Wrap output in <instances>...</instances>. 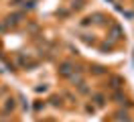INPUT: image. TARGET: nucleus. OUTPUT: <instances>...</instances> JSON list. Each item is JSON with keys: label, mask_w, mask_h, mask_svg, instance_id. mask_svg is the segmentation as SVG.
<instances>
[{"label": "nucleus", "mask_w": 134, "mask_h": 122, "mask_svg": "<svg viewBox=\"0 0 134 122\" xmlns=\"http://www.w3.org/2000/svg\"><path fill=\"white\" fill-rule=\"evenodd\" d=\"M116 122H130V116L126 112H116Z\"/></svg>", "instance_id": "nucleus-8"}, {"label": "nucleus", "mask_w": 134, "mask_h": 122, "mask_svg": "<svg viewBox=\"0 0 134 122\" xmlns=\"http://www.w3.org/2000/svg\"><path fill=\"white\" fill-rule=\"evenodd\" d=\"M71 6L75 8V10H79V8L83 6V0H73V4H71Z\"/></svg>", "instance_id": "nucleus-11"}, {"label": "nucleus", "mask_w": 134, "mask_h": 122, "mask_svg": "<svg viewBox=\"0 0 134 122\" xmlns=\"http://www.w3.org/2000/svg\"><path fill=\"white\" fill-rule=\"evenodd\" d=\"M108 37L116 43V41H120L122 37H124V29H122L120 24H116V23H110V35Z\"/></svg>", "instance_id": "nucleus-2"}, {"label": "nucleus", "mask_w": 134, "mask_h": 122, "mask_svg": "<svg viewBox=\"0 0 134 122\" xmlns=\"http://www.w3.org/2000/svg\"><path fill=\"white\" fill-rule=\"evenodd\" d=\"M112 98H114V100H118L120 104H124V102H126V100H124V96H122L120 92H114V94H112Z\"/></svg>", "instance_id": "nucleus-10"}, {"label": "nucleus", "mask_w": 134, "mask_h": 122, "mask_svg": "<svg viewBox=\"0 0 134 122\" xmlns=\"http://www.w3.org/2000/svg\"><path fill=\"white\" fill-rule=\"evenodd\" d=\"M51 104H53V106H61V98H53Z\"/></svg>", "instance_id": "nucleus-13"}, {"label": "nucleus", "mask_w": 134, "mask_h": 122, "mask_svg": "<svg viewBox=\"0 0 134 122\" xmlns=\"http://www.w3.org/2000/svg\"><path fill=\"white\" fill-rule=\"evenodd\" d=\"M90 71H92L93 75H104V73H106V69H104L102 65H92V67H90Z\"/></svg>", "instance_id": "nucleus-6"}, {"label": "nucleus", "mask_w": 134, "mask_h": 122, "mask_svg": "<svg viewBox=\"0 0 134 122\" xmlns=\"http://www.w3.org/2000/svg\"><path fill=\"white\" fill-rule=\"evenodd\" d=\"M23 18H25V12H14V14H10L6 18V26H16Z\"/></svg>", "instance_id": "nucleus-4"}, {"label": "nucleus", "mask_w": 134, "mask_h": 122, "mask_svg": "<svg viewBox=\"0 0 134 122\" xmlns=\"http://www.w3.org/2000/svg\"><path fill=\"white\" fill-rule=\"evenodd\" d=\"M112 89H120V88H124V77H120V75H112L110 77V83H108Z\"/></svg>", "instance_id": "nucleus-5"}, {"label": "nucleus", "mask_w": 134, "mask_h": 122, "mask_svg": "<svg viewBox=\"0 0 134 122\" xmlns=\"http://www.w3.org/2000/svg\"><path fill=\"white\" fill-rule=\"evenodd\" d=\"M4 29H6V24H2V23H0V33L4 31Z\"/></svg>", "instance_id": "nucleus-14"}, {"label": "nucleus", "mask_w": 134, "mask_h": 122, "mask_svg": "<svg viewBox=\"0 0 134 122\" xmlns=\"http://www.w3.org/2000/svg\"><path fill=\"white\" fill-rule=\"evenodd\" d=\"M81 41H83V43H87V45H92V43H93V37L90 39V35H81Z\"/></svg>", "instance_id": "nucleus-12"}, {"label": "nucleus", "mask_w": 134, "mask_h": 122, "mask_svg": "<svg viewBox=\"0 0 134 122\" xmlns=\"http://www.w3.org/2000/svg\"><path fill=\"white\" fill-rule=\"evenodd\" d=\"M93 18H96V23H100V24H106V20L110 23V18H106L102 12H96V14H93Z\"/></svg>", "instance_id": "nucleus-9"}, {"label": "nucleus", "mask_w": 134, "mask_h": 122, "mask_svg": "<svg viewBox=\"0 0 134 122\" xmlns=\"http://www.w3.org/2000/svg\"><path fill=\"white\" fill-rule=\"evenodd\" d=\"M0 49H2V43H0Z\"/></svg>", "instance_id": "nucleus-15"}, {"label": "nucleus", "mask_w": 134, "mask_h": 122, "mask_svg": "<svg viewBox=\"0 0 134 122\" xmlns=\"http://www.w3.org/2000/svg\"><path fill=\"white\" fill-rule=\"evenodd\" d=\"M73 73H75V65L71 63V61H61V63H59V75L71 77Z\"/></svg>", "instance_id": "nucleus-1"}, {"label": "nucleus", "mask_w": 134, "mask_h": 122, "mask_svg": "<svg viewBox=\"0 0 134 122\" xmlns=\"http://www.w3.org/2000/svg\"><path fill=\"white\" fill-rule=\"evenodd\" d=\"M16 110V100L14 98H6L2 102V114H12Z\"/></svg>", "instance_id": "nucleus-3"}, {"label": "nucleus", "mask_w": 134, "mask_h": 122, "mask_svg": "<svg viewBox=\"0 0 134 122\" xmlns=\"http://www.w3.org/2000/svg\"><path fill=\"white\" fill-rule=\"evenodd\" d=\"M92 100L96 102V106H104V104H106V98L102 96V94H93V96H92Z\"/></svg>", "instance_id": "nucleus-7"}]
</instances>
